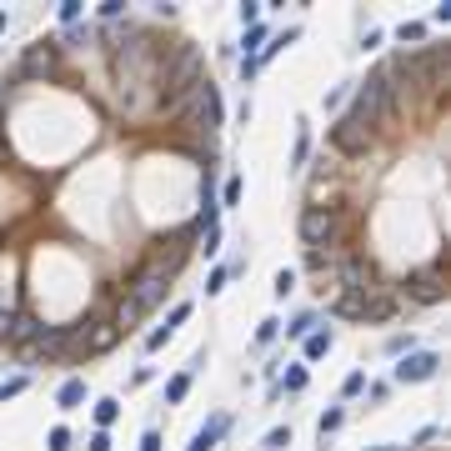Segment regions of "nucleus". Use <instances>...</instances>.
<instances>
[{"label": "nucleus", "mask_w": 451, "mask_h": 451, "mask_svg": "<svg viewBox=\"0 0 451 451\" xmlns=\"http://www.w3.org/2000/svg\"><path fill=\"white\" fill-rule=\"evenodd\" d=\"M397 71H391L386 61L361 81V90H356V100H351V110L341 121L331 126V146L341 151V156H361L371 141H376V126L391 116V100H397Z\"/></svg>", "instance_id": "nucleus-1"}, {"label": "nucleus", "mask_w": 451, "mask_h": 451, "mask_svg": "<svg viewBox=\"0 0 451 451\" xmlns=\"http://www.w3.org/2000/svg\"><path fill=\"white\" fill-rule=\"evenodd\" d=\"M165 291H171V276H165L156 261H146L136 276H131V286H126V301H121V321H141L146 311H156L165 301Z\"/></svg>", "instance_id": "nucleus-2"}, {"label": "nucleus", "mask_w": 451, "mask_h": 451, "mask_svg": "<svg viewBox=\"0 0 451 451\" xmlns=\"http://www.w3.org/2000/svg\"><path fill=\"white\" fill-rule=\"evenodd\" d=\"M391 311H397V296L386 286H361L336 296V316H351V321H386Z\"/></svg>", "instance_id": "nucleus-3"}, {"label": "nucleus", "mask_w": 451, "mask_h": 451, "mask_svg": "<svg viewBox=\"0 0 451 451\" xmlns=\"http://www.w3.org/2000/svg\"><path fill=\"white\" fill-rule=\"evenodd\" d=\"M402 296H406L411 306H436V301H446V261H431V266L411 271V276L402 281Z\"/></svg>", "instance_id": "nucleus-4"}, {"label": "nucleus", "mask_w": 451, "mask_h": 451, "mask_svg": "<svg viewBox=\"0 0 451 451\" xmlns=\"http://www.w3.org/2000/svg\"><path fill=\"white\" fill-rule=\"evenodd\" d=\"M55 71H61V45L55 40H35V45H25V55H20V81H50Z\"/></svg>", "instance_id": "nucleus-5"}, {"label": "nucleus", "mask_w": 451, "mask_h": 451, "mask_svg": "<svg viewBox=\"0 0 451 451\" xmlns=\"http://www.w3.org/2000/svg\"><path fill=\"white\" fill-rule=\"evenodd\" d=\"M301 241H306L311 251L336 246V206H306V211H301Z\"/></svg>", "instance_id": "nucleus-6"}, {"label": "nucleus", "mask_w": 451, "mask_h": 451, "mask_svg": "<svg viewBox=\"0 0 451 451\" xmlns=\"http://www.w3.org/2000/svg\"><path fill=\"white\" fill-rule=\"evenodd\" d=\"M436 366H441L436 351H411V356H402V366H397V381H431Z\"/></svg>", "instance_id": "nucleus-7"}, {"label": "nucleus", "mask_w": 451, "mask_h": 451, "mask_svg": "<svg viewBox=\"0 0 451 451\" xmlns=\"http://www.w3.org/2000/svg\"><path fill=\"white\" fill-rule=\"evenodd\" d=\"M226 426H231V416H211V421H206V426L191 436V446H186V451H211V446L226 436Z\"/></svg>", "instance_id": "nucleus-8"}, {"label": "nucleus", "mask_w": 451, "mask_h": 451, "mask_svg": "<svg viewBox=\"0 0 451 451\" xmlns=\"http://www.w3.org/2000/svg\"><path fill=\"white\" fill-rule=\"evenodd\" d=\"M55 402H61L66 411H76V406L86 402V381H81V376H71V381H66L61 391H55Z\"/></svg>", "instance_id": "nucleus-9"}, {"label": "nucleus", "mask_w": 451, "mask_h": 451, "mask_svg": "<svg viewBox=\"0 0 451 451\" xmlns=\"http://www.w3.org/2000/svg\"><path fill=\"white\" fill-rule=\"evenodd\" d=\"M326 351H331V331H306V361H316Z\"/></svg>", "instance_id": "nucleus-10"}, {"label": "nucleus", "mask_w": 451, "mask_h": 451, "mask_svg": "<svg viewBox=\"0 0 451 451\" xmlns=\"http://www.w3.org/2000/svg\"><path fill=\"white\" fill-rule=\"evenodd\" d=\"M116 416H121V402H110V397H105V402H95V426H100V431L116 421Z\"/></svg>", "instance_id": "nucleus-11"}, {"label": "nucleus", "mask_w": 451, "mask_h": 451, "mask_svg": "<svg viewBox=\"0 0 451 451\" xmlns=\"http://www.w3.org/2000/svg\"><path fill=\"white\" fill-rule=\"evenodd\" d=\"M186 391H191V371H181V376H171V381H165V402H181Z\"/></svg>", "instance_id": "nucleus-12"}, {"label": "nucleus", "mask_w": 451, "mask_h": 451, "mask_svg": "<svg viewBox=\"0 0 451 451\" xmlns=\"http://www.w3.org/2000/svg\"><path fill=\"white\" fill-rule=\"evenodd\" d=\"M261 40H266V25H251L246 40H241V45H246V61H256V55H261Z\"/></svg>", "instance_id": "nucleus-13"}, {"label": "nucleus", "mask_w": 451, "mask_h": 451, "mask_svg": "<svg viewBox=\"0 0 451 451\" xmlns=\"http://www.w3.org/2000/svg\"><path fill=\"white\" fill-rule=\"evenodd\" d=\"M281 446H291V426H276V431L266 436V451H281Z\"/></svg>", "instance_id": "nucleus-14"}, {"label": "nucleus", "mask_w": 451, "mask_h": 451, "mask_svg": "<svg viewBox=\"0 0 451 451\" xmlns=\"http://www.w3.org/2000/svg\"><path fill=\"white\" fill-rule=\"evenodd\" d=\"M356 391H366V371H351V376L341 381V397H356Z\"/></svg>", "instance_id": "nucleus-15"}, {"label": "nucleus", "mask_w": 451, "mask_h": 451, "mask_svg": "<svg viewBox=\"0 0 451 451\" xmlns=\"http://www.w3.org/2000/svg\"><path fill=\"white\" fill-rule=\"evenodd\" d=\"M126 16V0H100V20H121Z\"/></svg>", "instance_id": "nucleus-16"}, {"label": "nucleus", "mask_w": 451, "mask_h": 451, "mask_svg": "<svg viewBox=\"0 0 451 451\" xmlns=\"http://www.w3.org/2000/svg\"><path fill=\"white\" fill-rule=\"evenodd\" d=\"M50 451H71V431L66 426H50Z\"/></svg>", "instance_id": "nucleus-17"}, {"label": "nucleus", "mask_w": 451, "mask_h": 451, "mask_svg": "<svg viewBox=\"0 0 451 451\" xmlns=\"http://www.w3.org/2000/svg\"><path fill=\"white\" fill-rule=\"evenodd\" d=\"M191 316V301H181V306H171V316H165V331H176L181 321Z\"/></svg>", "instance_id": "nucleus-18"}, {"label": "nucleus", "mask_w": 451, "mask_h": 451, "mask_svg": "<svg viewBox=\"0 0 451 451\" xmlns=\"http://www.w3.org/2000/svg\"><path fill=\"white\" fill-rule=\"evenodd\" d=\"M397 35H402V40H426V25H421V20H406Z\"/></svg>", "instance_id": "nucleus-19"}, {"label": "nucleus", "mask_w": 451, "mask_h": 451, "mask_svg": "<svg viewBox=\"0 0 451 451\" xmlns=\"http://www.w3.org/2000/svg\"><path fill=\"white\" fill-rule=\"evenodd\" d=\"M61 20H66V25L81 20V0H61Z\"/></svg>", "instance_id": "nucleus-20"}, {"label": "nucleus", "mask_w": 451, "mask_h": 451, "mask_svg": "<svg viewBox=\"0 0 451 451\" xmlns=\"http://www.w3.org/2000/svg\"><path fill=\"white\" fill-rule=\"evenodd\" d=\"M261 20V0H246V6H241V25H256Z\"/></svg>", "instance_id": "nucleus-21"}, {"label": "nucleus", "mask_w": 451, "mask_h": 451, "mask_svg": "<svg viewBox=\"0 0 451 451\" xmlns=\"http://www.w3.org/2000/svg\"><path fill=\"white\" fill-rule=\"evenodd\" d=\"M336 426H341V411H336V406H331V411H321V436H331Z\"/></svg>", "instance_id": "nucleus-22"}, {"label": "nucleus", "mask_w": 451, "mask_h": 451, "mask_svg": "<svg viewBox=\"0 0 451 451\" xmlns=\"http://www.w3.org/2000/svg\"><path fill=\"white\" fill-rule=\"evenodd\" d=\"M286 291H296V276L291 271H276V296H286Z\"/></svg>", "instance_id": "nucleus-23"}, {"label": "nucleus", "mask_w": 451, "mask_h": 451, "mask_svg": "<svg viewBox=\"0 0 451 451\" xmlns=\"http://www.w3.org/2000/svg\"><path fill=\"white\" fill-rule=\"evenodd\" d=\"M165 341H171V331H165V326H160V331H151V336H146V351H160Z\"/></svg>", "instance_id": "nucleus-24"}, {"label": "nucleus", "mask_w": 451, "mask_h": 451, "mask_svg": "<svg viewBox=\"0 0 451 451\" xmlns=\"http://www.w3.org/2000/svg\"><path fill=\"white\" fill-rule=\"evenodd\" d=\"M301 386H306V366H291L286 371V391H301Z\"/></svg>", "instance_id": "nucleus-25"}, {"label": "nucleus", "mask_w": 451, "mask_h": 451, "mask_svg": "<svg viewBox=\"0 0 451 451\" xmlns=\"http://www.w3.org/2000/svg\"><path fill=\"white\" fill-rule=\"evenodd\" d=\"M221 201H226V206H241V181H236V176L226 181V196H221Z\"/></svg>", "instance_id": "nucleus-26"}, {"label": "nucleus", "mask_w": 451, "mask_h": 451, "mask_svg": "<svg viewBox=\"0 0 451 451\" xmlns=\"http://www.w3.org/2000/svg\"><path fill=\"white\" fill-rule=\"evenodd\" d=\"M226 276H231V271H226V266H216V271H211V281H206V291H211V296H216V291L226 286Z\"/></svg>", "instance_id": "nucleus-27"}, {"label": "nucleus", "mask_w": 451, "mask_h": 451, "mask_svg": "<svg viewBox=\"0 0 451 451\" xmlns=\"http://www.w3.org/2000/svg\"><path fill=\"white\" fill-rule=\"evenodd\" d=\"M276 331H281V321H276V316H271V321H261V331H256V341L266 346V341H271V336H276Z\"/></svg>", "instance_id": "nucleus-28"}, {"label": "nucleus", "mask_w": 451, "mask_h": 451, "mask_svg": "<svg viewBox=\"0 0 451 451\" xmlns=\"http://www.w3.org/2000/svg\"><path fill=\"white\" fill-rule=\"evenodd\" d=\"M201 251H206V256H216V251H221V231H216V226H211V231H206V241H201Z\"/></svg>", "instance_id": "nucleus-29"}, {"label": "nucleus", "mask_w": 451, "mask_h": 451, "mask_svg": "<svg viewBox=\"0 0 451 451\" xmlns=\"http://www.w3.org/2000/svg\"><path fill=\"white\" fill-rule=\"evenodd\" d=\"M306 151H311V136H306V131H301V136H296V151H291V160H296V165H301V160H306Z\"/></svg>", "instance_id": "nucleus-30"}, {"label": "nucleus", "mask_w": 451, "mask_h": 451, "mask_svg": "<svg viewBox=\"0 0 451 451\" xmlns=\"http://www.w3.org/2000/svg\"><path fill=\"white\" fill-rule=\"evenodd\" d=\"M311 326H316V321H311V316H296V321H291V326H286V336H306V331H311Z\"/></svg>", "instance_id": "nucleus-31"}, {"label": "nucleus", "mask_w": 451, "mask_h": 451, "mask_svg": "<svg viewBox=\"0 0 451 451\" xmlns=\"http://www.w3.org/2000/svg\"><path fill=\"white\" fill-rule=\"evenodd\" d=\"M406 346H411V336H391V341H386V351H391V356H402Z\"/></svg>", "instance_id": "nucleus-32"}, {"label": "nucleus", "mask_w": 451, "mask_h": 451, "mask_svg": "<svg viewBox=\"0 0 451 451\" xmlns=\"http://www.w3.org/2000/svg\"><path fill=\"white\" fill-rule=\"evenodd\" d=\"M86 451H110V436H105V431H95V436H90V446H86Z\"/></svg>", "instance_id": "nucleus-33"}, {"label": "nucleus", "mask_w": 451, "mask_h": 451, "mask_svg": "<svg viewBox=\"0 0 451 451\" xmlns=\"http://www.w3.org/2000/svg\"><path fill=\"white\" fill-rule=\"evenodd\" d=\"M141 451H160V431H146L141 436Z\"/></svg>", "instance_id": "nucleus-34"}, {"label": "nucleus", "mask_w": 451, "mask_h": 451, "mask_svg": "<svg viewBox=\"0 0 451 451\" xmlns=\"http://www.w3.org/2000/svg\"><path fill=\"white\" fill-rule=\"evenodd\" d=\"M371 451H406V446H371Z\"/></svg>", "instance_id": "nucleus-35"}, {"label": "nucleus", "mask_w": 451, "mask_h": 451, "mask_svg": "<svg viewBox=\"0 0 451 451\" xmlns=\"http://www.w3.org/2000/svg\"><path fill=\"white\" fill-rule=\"evenodd\" d=\"M0 35H6V11H0Z\"/></svg>", "instance_id": "nucleus-36"}]
</instances>
